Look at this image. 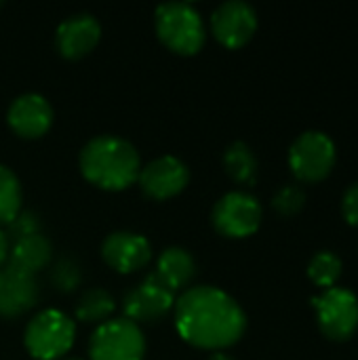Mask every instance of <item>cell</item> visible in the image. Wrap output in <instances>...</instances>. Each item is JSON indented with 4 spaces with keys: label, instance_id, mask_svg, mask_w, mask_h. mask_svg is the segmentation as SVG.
Returning a JSON list of instances; mask_svg holds the SVG:
<instances>
[{
    "label": "cell",
    "instance_id": "1",
    "mask_svg": "<svg viewBox=\"0 0 358 360\" xmlns=\"http://www.w3.org/2000/svg\"><path fill=\"white\" fill-rule=\"evenodd\" d=\"M173 319L186 344L211 352H224L241 342L247 331L243 306L230 293L213 285L186 289L175 300Z\"/></svg>",
    "mask_w": 358,
    "mask_h": 360
},
{
    "label": "cell",
    "instance_id": "2",
    "mask_svg": "<svg viewBox=\"0 0 358 360\" xmlns=\"http://www.w3.org/2000/svg\"><path fill=\"white\" fill-rule=\"evenodd\" d=\"M78 167L82 177L95 188L122 192L137 184L141 158L131 141L118 135H97L82 146Z\"/></svg>",
    "mask_w": 358,
    "mask_h": 360
},
{
    "label": "cell",
    "instance_id": "3",
    "mask_svg": "<svg viewBox=\"0 0 358 360\" xmlns=\"http://www.w3.org/2000/svg\"><path fill=\"white\" fill-rule=\"evenodd\" d=\"M154 30L160 42L184 57L196 55L207 40L205 21L190 2H162L154 13Z\"/></svg>",
    "mask_w": 358,
    "mask_h": 360
},
{
    "label": "cell",
    "instance_id": "4",
    "mask_svg": "<svg viewBox=\"0 0 358 360\" xmlns=\"http://www.w3.org/2000/svg\"><path fill=\"white\" fill-rule=\"evenodd\" d=\"M76 342V323L55 308L40 310L23 331V346L34 360H61Z\"/></svg>",
    "mask_w": 358,
    "mask_h": 360
},
{
    "label": "cell",
    "instance_id": "5",
    "mask_svg": "<svg viewBox=\"0 0 358 360\" xmlns=\"http://www.w3.org/2000/svg\"><path fill=\"white\" fill-rule=\"evenodd\" d=\"M146 335L139 325L120 316L99 325L89 340L91 360H143Z\"/></svg>",
    "mask_w": 358,
    "mask_h": 360
},
{
    "label": "cell",
    "instance_id": "6",
    "mask_svg": "<svg viewBox=\"0 0 358 360\" xmlns=\"http://www.w3.org/2000/svg\"><path fill=\"white\" fill-rule=\"evenodd\" d=\"M262 205L260 200L243 190H232L224 194L211 211L213 228L226 238H247L255 234L262 226Z\"/></svg>",
    "mask_w": 358,
    "mask_h": 360
},
{
    "label": "cell",
    "instance_id": "7",
    "mask_svg": "<svg viewBox=\"0 0 358 360\" xmlns=\"http://www.w3.org/2000/svg\"><path fill=\"white\" fill-rule=\"evenodd\" d=\"M319 329L335 342L350 340L358 329V297L346 287H331L312 297Z\"/></svg>",
    "mask_w": 358,
    "mask_h": 360
},
{
    "label": "cell",
    "instance_id": "8",
    "mask_svg": "<svg viewBox=\"0 0 358 360\" xmlns=\"http://www.w3.org/2000/svg\"><path fill=\"white\" fill-rule=\"evenodd\" d=\"M335 143L323 131L302 133L289 148V167L293 175L302 181L325 179L335 165Z\"/></svg>",
    "mask_w": 358,
    "mask_h": 360
},
{
    "label": "cell",
    "instance_id": "9",
    "mask_svg": "<svg viewBox=\"0 0 358 360\" xmlns=\"http://www.w3.org/2000/svg\"><path fill=\"white\" fill-rule=\"evenodd\" d=\"M175 300V293L169 287H165L154 276V272H150L141 283H137L124 293L122 312L124 319L133 321L135 325L160 323L173 312Z\"/></svg>",
    "mask_w": 358,
    "mask_h": 360
},
{
    "label": "cell",
    "instance_id": "10",
    "mask_svg": "<svg viewBox=\"0 0 358 360\" xmlns=\"http://www.w3.org/2000/svg\"><path fill=\"white\" fill-rule=\"evenodd\" d=\"M188 181H190L188 165L173 154H165L150 160L148 165L141 167L137 177L141 192L152 200H169L181 194Z\"/></svg>",
    "mask_w": 358,
    "mask_h": 360
},
{
    "label": "cell",
    "instance_id": "11",
    "mask_svg": "<svg viewBox=\"0 0 358 360\" xmlns=\"http://www.w3.org/2000/svg\"><path fill=\"white\" fill-rule=\"evenodd\" d=\"M257 30V13L245 0L222 2L211 15V32L215 40L228 49L245 46Z\"/></svg>",
    "mask_w": 358,
    "mask_h": 360
},
{
    "label": "cell",
    "instance_id": "12",
    "mask_svg": "<svg viewBox=\"0 0 358 360\" xmlns=\"http://www.w3.org/2000/svg\"><path fill=\"white\" fill-rule=\"evenodd\" d=\"M101 257L103 262L118 274H135L143 270L154 253L150 240L131 230H116L106 236L101 243Z\"/></svg>",
    "mask_w": 358,
    "mask_h": 360
},
{
    "label": "cell",
    "instance_id": "13",
    "mask_svg": "<svg viewBox=\"0 0 358 360\" xmlns=\"http://www.w3.org/2000/svg\"><path fill=\"white\" fill-rule=\"evenodd\" d=\"M6 122L15 135L23 139H38L53 124V105L40 93H23L11 101Z\"/></svg>",
    "mask_w": 358,
    "mask_h": 360
},
{
    "label": "cell",
    "instance_id": "14",
    "mask_svg": "<svg viewBox=\"0 0 358 360\" xmlns=\"http://www.w3.org/2000/svg\"><path fill=\"white\" fill-rule=\"evenodd\" d=\"M101 38V23L91 13H76L65 17L55 30V46L65 59H82Z\"/></svg>",
    "mask_w": 358,
    "mask_h": 360
},
{
    "label": "cell",
    "instance_id": "15",
    "mask_svg": "<svg viewBox=\"0 0 358 360\" xmlns=\"http://www.w3.org/2000/svg\"><path fill=\"white\" fill-rule=\"evenodd\" d=\"M40 297L36 276L8 264L0 268V316L17 319L30 312Z\"/></svg>",
    "mask_w": 358,
    "mask_h": 360
},
{
    "label": "cell",
    "instance_id": "16",
    "mask_svg": "<svg viewBox=\"0 0 358 360\" xmlns=\"http://www.w3.org/2000/svg\"><path fill=\"white\" fill-rule=\"evenodd\" d=\"M154 276L169 287L173 293L177 291H186V287L190 289L192 281L196 278L198 266L194 255L184 249V247H167L158 257H156V266H154Z\"/></svg>",
    "mask_w": 358,
    "mask_h": 360
},
{
    "label": "cell",
    "instance_id": "17",
    "mask_svg": "<svg viewBox=\"0 0 358 360\" xmlns=\"http://www.w3.org/2000/svg\"><path fill=\"white\" fill-rule=\"evenodd\" d=\"M51 262H53V245L42 232L11 243L6 264L17 270H23L36 276L40 270H46Z\"/></svg>",
    "mask_w": 358,
    "mask_h": 360
},
{
    "label": "cell",
    "instance_id": "18",
    "mask_svg": "<svg viewBox=\"0 0 358 360\" xmlns=\"http://www.w3.org/2000/svg\"><path fill=\"white\" fill-rule=\"evenodd\" d=\"M116 312V300L114 295L103 287H93L82 291V295L76 302V319L87 325H103L108 323Z\"/></svg>",
    "mask_w": 358,
    "mask_h": 360
},
{
    "label": "cell",
    "instance_id": "19",
    "mask_svg": "<svg viewBox=\"0 0 358 360\" xmlns=\"http://www.w3.org/2000/svg\"><path fill=\"white\" fill-rule=\"evenodd\" d=\"M226 173L241 186H251L257 179V158L249 143L232 141L224 152Z\"/></svg>",
    "mask_w": 358,
    "mask_h": 360
},
{
    "label": "cell",
    "instance_id": "20",
    "mask_svg": "<svg viewBox=\"0 0 358 360\" xmlns=\"http://www.w3.org/2000/svg\"><path fill=\"white\" fill-rule=\"evenodd\" d=\"M23 202L21 181L13 169L0 162V228L17 217Z\"/></svg>",
    "mask_w": 358,
    "mask_h": 360
},
{
    "label": "cell",
    "instance_id": "21",
    "mask_svg": "<svg viewBox=\"0 0 358 360\" xmlns=\"http://www.w3.org/2000/svg\"><path fill=\"white\" fill-rule=\"evenodd\" d=\"M49 281L59 293H74L82 283V266L76 255H59L49 266Z\"/></svg>",
    "mask_w": 358,
    "mask_h": 360
},
{
    "label": "cell",
    "instance_id": "22",
    "mask_svg": "<svg viewBox=\"0 0 358 360\" xmlns=\"http://www.w3.org/2000/svg\"><path fill=\"white\" fill-rule=\"evenodd\" d=\"M308 276L314 285L323 289L335 287L338 278L342 276V259L333 251H319L308 264Z\"/></svg>",
    "mask_w": 358,
    "mask_h": 360
},
{
    "label": "cell",
    "instance_id": "23",
    "mask_svg": "<svg viewBox=\"0 0 358 360\" xmlns=\"http://www.w3.org/2000/svg\"><path fill=\"white\" fill-rule=\"evenodd\" d=\"M306 205V192L298 186V184H287L283 186L274 198H272V207L276 213L285 215V217H291L295 213H300Z\"/></svg>",
    "mask_w": 358,
    "mask_h": 360
},
{
    "label": "cell",
    "instance_id": "24",
    "mask_svg": "<svg viewBox=\"0 0 358 360\" xmlns=\"http://www.w3.org/2000/svg\"><path fill=\"white\" fill-rule=\"evenodd\" d=\"M2 230L6 234L8 243H13V240L25 238V236H32V234H40L42 232V219H40V215L36 211L21 209L17 213V217L13 221H8Z\"/></svg>",
    "mask_w": 358,
    "mask_h": 360
},
{
    "label": "cell",
    "instance_id": "25",
    "mask_svg": "<svg viewBox=\"0 0 358 360\" xmlns=\"http://www.w3.org/2000/svg\"><path fill=\"white\" fill-rule=\"evenodd\" d=\"M342 213L344 219L352 226H358V181H354L342 198Z\"/></svg>",
    "mask_w": 358,
    "mask_h": 360
},
{
    "label": "cell",
    "instance_id": "26",
    "mask_svg": "<svg viewBox=\"0 0 358 360\" xmlns=\"http://www.w3.org/2000/svg\"><path fill=\"white\" fill-rule=\"evenodd\" d=\"M8 249H11V243H8L4 230L0 228V268L8 262Z\"/></svg>",
    "mask_w": 358,
    "mask_h": 360
},
{
    "label": "cell",
    "instance_id": "27",
    "mask_svg": "<svg viewBox=\"0 0 358 360\" xmlns=\"http://www.w3.org/2000/svg\"><path fill=\"white\" fill-rule=\"evenodd\" d=\"M207 360H234L230 354H226V352H211V356Z\"/></svg>",
    "mask_w": 358,
    "mask_h": 360
},
{
    "label": "cell",
    "instance_id": "28",
    "mask_svg": "<svg viewBox=\"0 0 358 360\" xmlns=\"http://www.w3.org/2000/svg\"><path fill=\"white\" fill-rule=\"evenodd\" d=\"M61 360H82V359H61Z\"/></svg>",
    "mask_w": 358,
    "mask_h": 360
},
{
    "label": "cell",
    "instance_id": "29",
    "mask_svg": "<svg viewBox=\"0 0 358 360\" xmlns=\"http://www.w3.org/2000/svg\"><path fill=\"white\" fill-rule=\"evenodd\" d=\"M0 6H2V0H0Z\"/></svg>",
    "mask_w": 358,
    "mask_h": 360
}]
</instances>
